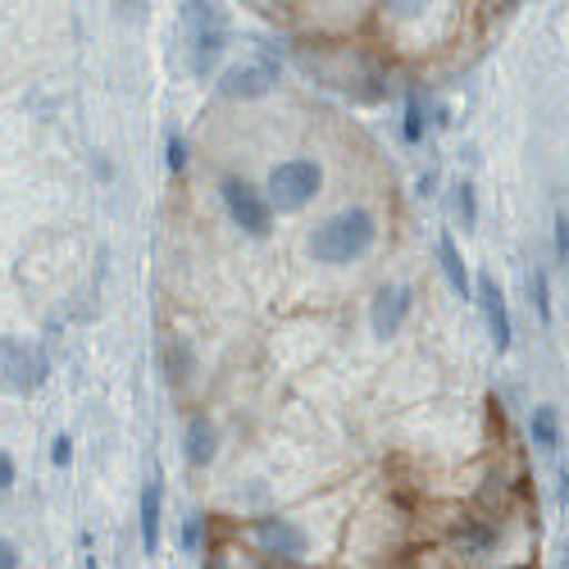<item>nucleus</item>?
<instances>
[{
	"instance_id": "1",
	"label": "nucleus",
	"mask_w": 569,
	"mask_h": 569,
	"mask_svg": "<svg viewBox=\"0 0 569 569\" xmlns=\"http://www.w3.org/2000/svg\"><path fill=\"white\" fill-rule=\"evenodd\" d=\"M373 232H378L373 214L360 210V206H351V210L328 214V219L310 232L306 247H310V256H315L319 264H351V260H360V256L373 247Z\"/></svg>"
},
{
	"instance_id": "2",
	"label": "nucleus",
	"mask_w": 569,
	"mask_h": 569,
	"mask_svg": "<svg viewBox=\"0 0 569 569\" xmlns=\"http://www.w3.org/2000/svg\"><path fill=\"white\" fill-rule=\"evenodd\" d=\"M319 187H323V169L306 156L297 160H282L269 169V182H264V192H269V210H282V214H297L306 210L315 197H319Z\"/></svg>"
},
{
	"instance_id": "3",
	"label": "nucleus",
	"mask_w": 569,
	"mask_h": 569,
	"mask_svg": "<svg viewBox=\"0 0 569 569\" xmlns=\"http://www.w3.org/2000/svg\"><path fill=\"white\" fill-rule=\"evenodd\" d=\"M223 206H228V219L242 228V232H251V237H264L269 232V219H273V210H269V197L264 192H256V187L247 182V178H223Z\"/></svg>"
},
{
	"instance_id": "4",
	"label": "nucleus",
	"mask_w": 569,
	"mask_h": 569,
	"mask_svg": "<svg viewBox=\"0 0 569 569\" xmlns=\"http://www.w3.org/2000/svg\"><path fill=\"white\" fill-rule=\"evenodd\" d=\"M41 378H46L41 351H32L23 342H0V383L10 392H32Z\"/></svg>"
},
{
	"instance_id": "5",
	"label": "nucleus",
	"mask_w": 569,
	"mask_h": 569,
	"mask_svg": "<svg viewBox=\"0 0 569 569\" xmlns=\"http://www.w3.org/2000/svg\"><path fill=\"white\" fill-rule=\"evenodd\" d=\"M256 542L278 556V560H301L310 551V533L301 525H292V519H260L256 525Z\"/></svg>"
},
{
	"instance_id": "6",
	"label": "nucleus",
	"mask_w": 569,
	"mask_h": 569,
	"mask_svg": "<svg viewBox=\"0 0 569 569\" xmlns=\"http://www.w3.org/2000/svg\"><path fill=\"white\" fill-rule=\"evenodd\" d=\"M406 315H410V288H406V282H383V288L373 292V310H369L373 333L378 338H392Z\"/></svg>"
},
{
	"instance_id": "7",
	"label": "nucleus",
	"mask_w": 569,
	"mask_h": 569,
	"mask_svg": "<svg viewBox=\"0 0 569 569\" xmlns=\"http://www.w3.org/2000/svg\"><path fill=\"white\" fill-rule=\"evenodd\" d=\"M273 82H278V69H273L269 60H260V64H237V69H228L219 87H223V97L256 101V97H264V91H273Z\"/></svg>"
},
{
	"instance_id": "8",
	"label": "nucleus",
	"mask_w": 569,
	"mask_h": 569,
	"mask_svg": "<svg viewBox=\"0 0 569 569\" xmlns=\"http://www.w3.org/2000/svg\"><path fill=\"white\" fill-rule=\"evenodd\" d=\"M479 306H483V319H488L492 347H497V351H510V310H506V297H501V288H497L492 273L479 278Z\"/></svg>"
},
{
	"instance_id": "9",
	"label": "nucleus",
	"mask_w": 569,
	"mask_h": 569,
	"mask_svg": "<svg viewBox=\"0 0 569 569\" xmlns=\"http://www.w3.org/2000/svg\"><path fill=\"white\" fill-rule=\"evenodd\" d=\"M451 538L465 556H488L501 542V529L492 525V519H460V525L451 529Z\"/></svg>"
},
{
	"instance_id": "10",
	"label": "nucleus",
	"mask_w": 569,
	"mask_h": 569,
	"mask_svg": "<svg viewBox=\"0 0 569 569\" xmlns=\"http://www.w3.org/2000/svg\"><path fill=\"white\" fill-rule=\"evenodd\" d=\"M214 442H219V433H214V423H210L206 415L187 419V433H182L187 460H192V465H210V460H214Z\"/></svg>"
},
{
	"instance_id": "11",
	"label": "nucleus",
	"mask_w": 569,
	"mask_h": 569,
	"mask_svg": "<svg viewBox=\"0 0 569 569\" xmlns=\"http://www.w3.org/2000/svg\"><path fill=\"white\" fill-rule=\"evenodd\" d=\"M141 547L147 551L160 547V479L141 488Z\"/></svg>"
},
{
	"instance_id": "12",
	"label": "nucleus",
	"mask_w": 569,
	"mask_h": 569,
	"mask_svg": "<svg viewBox=\"0 0 569 569\" xmlns=\"http://www.w3.org/2000/svg\"><path fill=\"white\" fill-rule=\"evenodd\" d=\"M438 260H442V269H447V278H451V288L460 292V301H469V269H465V260H460V251H456L451 237H442V242H438Z\"/></svg>"
},
{
	"instance_id": "13",
	"label": "nucleus",
	"mask_w": 569,
	"mask_h": 569,
	"mask_svg": "<svg viewBox=\"0 0 569 569\" xmlns=\"http://www.w3.org/2000/svg\"><path fill=\"white\" fill-rule=\"evenodd\" d=\"M529 429H533V442L551 451V447L560 442V419H556V406H538V410H533V419H529Z\"/></svg>"
},
{
	"instance_id": "14",
	"label": "nucleus",
	"mask_w": 569,
	"mask_h": 569,
	"mask_svg": "<svg viewBox=\"0 0 569 569\" xmlns=\"http://www.w3.org/2000/svg\"><path fill=\"white\" fill-rule=\"evenodd\" d=\"M456 214L465 228H473V219H479V206H473V182H456Z\"/></svg>"
},
{
	"instance_id": "15",
	"label": "nucleus",
	"mask_w": 569,
	"mask_h": 569,
	"mask_svg": "<svg viewBox=\"0 0 569 569\" xmlns=\"http://www.w3.org/2000/svg\"><path fill=\"white\" fill-rule=\"evenodd\" d=\"M164 164H169L173 173L187 164V147H182V137H178V132H169V137H164Z\"/></svg>"
},
{
	"instance_id": "16",
	"label": "nucleus",
	"mask_w": 569,
	"mask_h": 569,
	"mask_svg": "<svg viewBox=\"0 0 569 569\" xmlns=\"http://www.w3.org/2000/svg\"><path fill=\"white\" fill-rule=\"evenodd\" d=\"M533 306H538L542 319H551V297H547V273L542 269L533 273Z\"/></svg>"
},
{
	"instance_id": "17",
	"label": "nucleus",
	"mask_w": 569,
	"mask_h": 569,
	"mask_svg": "<svg viewBox=\"0 0 569 569\" xmlns=\"http://www.w3.org/2000/svg\"><path fill=\"white\" fill-rule=\"evenodd\" d=\"M556 260L569 264V219L565 214H556Z\"/></svg>"
},
{
	"instance_id": "18",
	"label": "nucleus",
	"mask_w": 569,
	"mask_h": 569,
	"mask_svg": "<svg viewBox=\"0 0 569 569\" xmlns=\"http://www.w3.org/2000/svg\"><path fill=\"white\" fill-rule=\"evenodd\" d=\"M419 132H423V114H419V101L410 97V110H406V137L419 141Z\"/></svg>"
},
{
	"instance_id": "19",
	"label": "nucleus",
	"mask_w": 569,
	"mask_h": 569,
	"mask_svg": "<svg viewBox=\"0 0 569 569\" xmlns=\"http://www.w3.org/2000/svg\"><path fill=\"white\" fill-rule=\"evenodd\" d=\"M10 488H14V460L0 451V492H10Z\"/></svg>"
},
{
	"instance_id": "20",
	"label": "nucleus",
	"mask_w": 569,
	"mask_h": 569,
	"mask_svg": "<svg viewBox=\"0 0 569 569\" xmlns=\"http://www.w3.org/2000/svg\"><path fill=\"white\" fill-rule=\"evenodd\" d=\"M51 460H56V465H69V460H73V442H69V438H56V442H51Z\"/></svg>"
},
{
	"instance_id": "21",
	"label": "nucleus",
	"mask_w": 569,
	"mask_h": 569,
	"mask_svg": "<svg viewBox=\"0 0 569 569\" xmlns=\"http://www.w3.org/2000/svg\"><path fill=\"white\" fill-rule=\"evenodd\" d=\"M0 569H19V551L10 538H0Z\"/></svg>"
},
{
	"instance_id": "22",
	"label": "nucleus",
	"mask_w": 569,
	"mask_h": 569,
	"mask_svg": "<svg viewBox=\"0 0 569 569\" xmlns=\"http://www.w3.org/2000/svg\"><path fill=\"white\" fill-rule=\"evenodd\" d=\"M560 501L569 506V469H565V479H560Z\"/></svg>"
}]
</instances>
